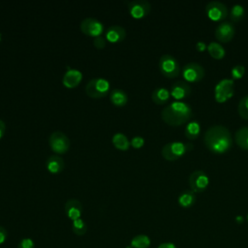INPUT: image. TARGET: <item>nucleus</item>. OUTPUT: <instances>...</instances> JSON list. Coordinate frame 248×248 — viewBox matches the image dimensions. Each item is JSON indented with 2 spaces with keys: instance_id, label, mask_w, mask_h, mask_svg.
Masks as SVG:
<instances>
[{
  "instance_id": "nucleus-1",
  "label": "nucleus",
  "mask_w": 248,
  "mask_h": 248,
  "mask_svg": "<svg viewBox=\"0 0 248 248\" xmlns=\"http://www.w3.org/2000/svg\"><path fill=\"white\" fill-rule=\"evenodd\" d=\"M206 147L215 154L227 152L232 145V137L230 130L222 124H214L207 128L203 135Z\"/></svg>"
},
{
  "instance_id": "nucleus-2",
  "label": "nucleus",
  "mask_w": 248,
  "mask_h": 248,
  "mask_svg": "<svg viewBox=\"0 0 248 248\" xmlns=\"http://www.w3.org/2000/svg\"><path fill=\"white\" fill-rule=\"evenodd\" d=\"M193 115L192 107L185 101H172L161 111L162 119L169 125L177 126L188 121Z\"/></svg>"
},
{
  "instance_id": "nucleus-3",
  "label": "nucleus",
  "mask_w": 248,
  "mask_h": 248,
  "mask_svg": "<svg viewBox=\"0 0 248 248\" xmlns=\"http://www.w3.org/2000/svg\"><path fill=\"white\" fill-rule=\"evenodd\" d=\"M194 144L191 141H178L173 140L166 143L162 149V156L169 161H174L181 156H183L186 152L193 149Z\"/></svg>"
},
{
  "instance_id": "nucleus-4",
  "label": "nucleus",
  "mask_w": 248,
  "mask_h": 248,
  "mask_svg": "<svg viewBox=\"0 0 248 248\" xmlns=\"http://www.w3.org/2000/svg\"><path fill=\"white\" fill-rule=\"evenodd\" d=\"M85 92L90 98H103L108 92H110V83L105 78H93L87 82L85 86Z\"/></svg>"
},
{
  "instance_id": "nucleus-5",
  "label": "nucleus",
  "mask_w": 248,
  "mask_h": 248,
  "mask_svg": "<svg viewBox=\"0 0 248 248\" xmlns=\"http://www.w3.org/2000/svg\"><path fill=\"white\" fill-rule=\"evenodd\" d=\"M160 72L167 78H174L180 72L178 60L171 54H163L158 62Z\"/></svg>"
},
{
  "instance_id": "nucleus-6",
  "label": "nucleus",
  "mask_w": 248,
  "mask_h": 248,
  "mask_svg": "<svg viewBox=\"0 0 248 248\" xmlns=\"http://www.w3.org/2000/svg\"><path fill=\"white\" fill-rule=\"evenodd\" d=\"M234 91V81L232 78H222L220 79L214 87V97L219 103L227 101L233 95Z\"/></svg>"
},
{
  "instance_id": "nucleus-7",
  "label": "nucleus",
  "mask_w": 248,
  "mask_h": 248,
  "mask_svg": "<svg viewBox=\"0 0 248 248\" xmlns=\"http://www.w3.org/2000/svg\"><path fill=\"white\" fill-rule=\"evenodd\" d=\"M48 143L53 152L56 154H64L70 148V140L66 134L61 131H54L50 134Z\"/></svg>"
},
{
  "instance_id": "nucleus-8",
  "label": "nucleus",
  "mask_w": 248,
  "mask_h": 248,
  "mask_svg": "<svg viewBox=\"0 0 248 248\" xmlns=\"http://www.w3.org/2000/svg\"><path fill=\"white\" fill-rule=\"evenodd\" d=\"M205 12L207 16L214 21H223L229 14L227 5L219 0H211L207 2L205 6Z\"/></svg>"
},
{
  "instance_id": "nucleus-9",
  "label": "nucleus",
  "mask_w": 248,
  "mask_h": 248,
  "mask_svg": "<svg viewBox=\"0 0 248 248\" xmlns=\"http://www.w3.org/2000/svg\"><path fill=\"white\" fill-rule=\"evenodd\" d=\"M204 68L198 62H189L182 68V77L186 82H196L203 78Z\"/></svg>"
},
{
  "instance_id": "nucleus-10",
  "label": "nucleus",
  "mask_w": 248,
  "mask_h": 248,
  "mask_svg": "<svg viewBox=\"0 0 248 248\" xmlns=\"http://www.w3.org/2000/svg\"><path fill=\"white\" fill-rule=\"evenodd\" d=\"M209 184V176L202 170H195L189 176V185L195 193L202 192Z\"/></svg>"
},
{
  "instance_id": "nucleus-11",
  "label": "nucleus",
  "mask_w": 248,
  "mask_h": 248,
  "mask_svg": "<svg viewBox=\"0 0 248 248\" xmlns=\"http://www.w3.org/2000/svg\"><path fill=\"white\" fill-rule=\"evenodd\" d=\"M79 28L83 34L94 38L101 36L104 32V24L94 17H86L81 20Z\"/></svg>"
},
{
  "instance_id": "nucleus-12",
  "label": "nucleus",
  "mask_w": 248,
  "mask_h": 248,
  "mask_svg": "<svg viewBox=\"0 0 248 248\" xmlns=\"http://www.w3.org/2000/svg\"><path fill=\"white\" fill-rule=\"evenodd\" d=\"M127 5L132 17L137 19L146 16L151 10V5L147 0H132Z\"/></svg>"
},
{
  "instance_id": "nucleus-13",
  "label": "nucleus",
  "mask_w": 248,
  "mask_h": 248,
  "mask_svg": "<svg viewBox=\"0 0 248 248\" xmlns=\"http://www.w3.org/2000/svg\"><path fill=\"white\" fill-rule=\"evenodd\" d=\"M234 32L235 28L233 23L223 20L215 28V37L218 41L222 43H227L232 39Z\"/></svg>"
},
{
  "instance_id": "nucleus-14",
  "label": "nucleus",
  "mask_w": 248,
  "mask_h": 248,
  "mask_svg": "<svg viewBox=\"0 0 248 248\" xmlns=\"http://www.w3.org/2000/svg\"><path fill=\"white\" fill-rule=\"evenodd\" d=\"M170 92V96L175 101H182L191 94L192 87L188 82L184 80H177L171 85Z\"/></svg>"
},
{
  "instance_id": "nucleus-15",
  "label": "nucleus",
  "mask_w": 248,
  "mask_h": 248,
  "mask_svg": "<svg viewBox=\"0 0 248 248\" xmlns=\"http://www.w3.org/2000/svg\"><path fill=\"white\" fill-rule=\"evenodd\" d=\"M82 80V73L74 68H68L62 78V83L67 88L77 87Z\"/></svg>"
},
{
  "instance_id": "nucleus-16",
  "label": "nucleus",
  "mask_w": 248,
  "mask_h": 248,
  "mask_svg": "<svg viewBox=\"0 0 248 248\" xmlns=\"http://www.w3.org/2000/svg\"><path fill=\"white\" fill-rule=\"evenodd\" d=\"M64 209L67 217L72 221L79 219L82 214V204L78 199H69L64 204Z\"/></svg>"
},
{
  "instance_id": "nucleus-17",
  "label": "nucleus",
  "mask_w": 248,
  "mask_h": 248,
  "mask_svg": "<svg viewBox=\"0 0 248 248\" xmlns=\"http://www.w3.org/2000/svg\"><path fill=\"white\" fill-rule=\"evenodd\" d=\"M126 37V30L121 25H111L109 26L106 33L105 38L109 43H119L122 42Z\"/></svg>"
},
{
  "instance_id": "nucleus-18",
  "label": "nucleus",
  "mask_w": 248,
  "mask_h": 248,
  "mask_svg": "<svg viewBox=\"0 0 248 248\" xmlns=\"http://www.w3.org/2000/svg\"><path fill=\"white\" fill-rule=\"evenodd\" d=\"M46 170L51 173H59L63 170L65 167V162L63 158L59 155L49 156L46 162Z\"/></svg>"
},
{
  "instance_id": "nucleus-19",
  "label": "nucleus",
  "mask_w": 248,
  "mask_h": 248,
  "mask_svg": "<svg viewBox=\"0 0 248 248\" xmlns=\"http://www.w3.org/2000/svg\"><path fill=\"white\" fill-rule=\"evenodd\" d=\"M109 100L116 107H123L128 103V94L120 88H114L109 92Z\"/></svg>"
},
{
  "instance_id": "nucleus-20",
  "label": "nucleus",
  "mask_w": 248,
  "mask_h": 248,
  "mask_svg": "<svg viewBox=\"0 0 248 248\" xmlns=\"http://www.w3.org/2000/svg\"><path fill=\"white\" fill-rule=\"evenodd\" d=\"M170 98V92L167 87L159 86L155 88L151 93L152 101L157 105H163Z\"/></svg>"
},
{
  "instance_id": "nucleus-21",
  "label": "nucleus",
  "mask_w": 248,
  "mask_h": 248,
  "mask_svg": "<svg viewBox=\"0 0 248 248\" xmlns=\"http://www.w3.org/2000/svg\"><path fill=\"white\" fill-rule=\"evenodd\" d=\"M177 202L182 207H191L196 202V193L190 190H184L178 195Z\"/></svg>"
},
{
  "instance_id": "nucleus-22",
  "label": "nucleus",
  "mask_w": 248,
  "mask_h": 248,
  "mask_svg": "<svg viewBox=\"0 0 248 248\" xmlns=\"http://www.w3.org/2000/svg\"><path fill=\"white\" fill-rule=\"evenodd\" d=\"M111 142L112 144L114 145L115 148L119 149V150H122V151H125V150H128L131 143H130V140H128L127 136L124 135L123 133H115L112 138H111Z\"/></svg>"
},
{
  "instance_id": "nucleus-23",
  "label": "nucleus",
  "mask_w": 248,
  "mask_h": 248,
  "mask_svg": "<svg viewBox=\"0 0 248 248\" xmlns=\"http://www.w3.org/2000/svg\"><path fill=\"white\" fill-rule=\"evenodd\" d=\"M201 124L198 120L189 121L185 126V136L188 140H195L201 133Z\"/></svg>"
},
{
  "instance_id": "nucleus-24",
  "label": "nucleus",
  "mask_w": 248,
  "mask_h": 248,
  "mask_svg": "<svg viewBox=\"0 0 248 248\" xmlns=\"http://www.w3.org/2000/svg\"><path fill=\"white\" fill-rule=\"evenodd\" d=\"M236 143L243 149H248V126L238 128L234 133Z\"/></svg>"
},
{
  "instance_id": "nucleus-25",
  "label": "nucleus",
  "mask_w": 248,
  "mask_h": 248,
  "mask_svg": "<svg viewBox=\"0 0 248 248\" xmlns=\"http://www.w3.org/2000/svg\"><path fill=\"white\" fill-rule=\"evenodd\" d=\"M207 50L209 54L216 59H221L226 54V49L224 48V46L216 41H212L207 45Z\"/></svg>"
},
{
  "instance_id": "nucleus-26",
  "label": "nucleus",
  "mask_w": 248,
  "mask_h": 248,
  "mask_svg": "<svg viewBox=\"0 0 248 248\" xmlns=\"http://www.w3.org/2000/svg\"><path fill=\"white\" fill-rule=\"evenodd\" d=\"M245 16V8L241 5V4H234L232 6L231 8V12H230V18L231 20L236 22L241 20Z\"/></svg>"
},
{
  "instance_id": "nucleus-27",
  "label": "nucleus",
  "mask_w": 248,
  "mask_h": 248,
  "mask_svg": "<svg viewBox=\"0 0 248 248\" xmlns=\"http://www.w3.org/2000/svg\"><path fill=\"white\" fill-rule=\"evenodd\" d=\"M150 238L146 234H138L131 239V246L134 248H148Z\"/></svg>"
},
{
  "instance_id": "nucleus-28",
  "label": "nucleus",
  "mask_w": 248,
  "mask_h": 248,
  "mask_svg": "<svg viewBox=\"0 0 248 248\" xmlns=\"http://www.w3.org/2000/svg\"><path fill=\"white\" fill-rule=\"evenodd\" d=\"M72 231L78 236H82L87 232V225L83 219L79 218L72 222Z\"/></svg>"
},
{
  "instance_id": "nucleus-29",
  "label": "nucleus",
  "mask_w": 248,
  "mask_h": 248,
  "mask_svg": "<svg viewBox=\"0 0 248 248\" xmlns=\"http://www.w3.org/2000/svg\"><path fill=\"white\" fill-rule=\"evenodd\" d=\"M237 111L242 118L248 119V94L244 95L239 100L237 105Z\"/></svg>"
},
{
  "instance_id": "nucleus-30",
  "label": "nucleus",
  "mask_w": 248,
  "mask_h": 248,
  "mask_svg": "<svg viewBox=\"0 0 248 248\" xmlns=\"http://www.w3.org/2000/svg\"><path fill=\"white\" fill-rule=\"evenodd\" d=\"M245 73V67L242 64H237L231 69V75L232 79L241 78Z\"/></svg>"
},
{
  "instance_id": "nucleus-31",
  "label": "nucleus",
  "mask_w": 248,
  "mask_h": 248,
  "mask_svg": "<svg viewBox=\"0 0 248 248\" xmlns=\"http://www.w3.org/2000/svg\"><path fill=\"white\" fill-rule=\"evenodd\" d=\"M16 248H35V242L30 237H24L19 240Z\"/></svg>"
},
{
  "instance_id": "nucleus-32",
  "label": "nucleus",
  "mask_w": 248,
  "mask_h": 248,
  "mask_svg": "<svg viewBox=\"0 0 248 248\" xmlns=\"http://www.w3.org/2000/svg\"><path fill=\"white\" fill-rule=\"evenodd\" d=\"M130 143L135 148H140L144 144V138L141 136H135L132 138Z\"/></svg>"
},
{
  "instance_id": "nucleus-33",
  "label": "nucleus",
  "mask_w": 248,
  "mask_h": 248,
  "mask_svg": "<svg viewBox=\"0 0 248 248\" xmlns=\"http://www.w3.org/2000/svg\"><path fill=\"white\" fill-rule=\"evenodd\" d=\"M93 45L96 48H104L106 46V38L105 37H102V36H99V37H96L94 38L93 40Z\"/></svg>"
},
{
  "instance_id": "nucleus-34",
  "label": "nucleus",
  "mask_w": 248,
  "mask_h": 248,
  "mask_svg": "<svg viewBox=\"0 0 248 248\" xmlns=\"http://www.w3.org/2000/svg\"><path fill=\"white\" fill-rule=\"evenodd\" d=\"M7 237H8L7 230L4 227L0 226V245L5 243V241L7 240Z\"/></svg>"
},
{
  "instance_id": "nucleus-35",
  "label": "nucleus",
  "mask_w": 248,
  "mask_h": 248,
  "mask_svg": "<svg viewBox=\"0 0 248 248\" xmlns=\"http://www.w3.org/2000/svg\"><path fill=\"white\" fill-rule=\"evenodd\" d=\"M196 48H197L198 50H200V51H202V50H204L205 48H207V45H206L203 41L200 40V41H198V42L196 43Z\"/></svg>"
},
{
  "instance_id": "nucleus-36",
  "label": "nucleus",
  "mask_w": 248,
  "mask_h": 248,
  "mask_svg": "<svg viewBox=\"0 0 248 248\" xmlns=\"http://www.w3.org/2000/svg\"><path fill=\"white\" fill-rule=\"evenodd\" d=\"M5 132H6V124L2 119H0V140L4 137Z\"/></svg>"
},
{
  "instance_id": "nucleus-37",
  "label": "nucleus",
  "mask_w": 248,
  "mask_h": 248,
  "mask_svg": "<svg viewBox=\"0 0 248 248\" xmlns=\"http://www.w3.org/2000/svg\"><path fill=\"white\" fill-rule=\"evenodd\" d=\"M158 248H175V245L171 242H165V243H161Z\"/></svg>"
},
{
  "instance_id": "nucleus-38",
  "label": "nucleus",
  "mask_w": 248,
  "mask_h": 248,
  "mask_svg": "<svg viewBox=\"0 0 248 248\" xmlns=\"http://www.w3.org/2000/svg\"><path fill=\"white\" fill-rule=\"evenodd\" d=\"M247 221H248V213H247Z\"/></svg>"
}]
</instances>
